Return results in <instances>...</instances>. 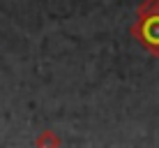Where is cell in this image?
Wrapping results in <instances>:
<instances>
[{"label": "cell", "instance_id": "2", "mask_svg": "<svg viewBox=\"0 0 159 148\" xmlns=\"http://www.w3.org/2000/svg\"><path fill=\"white\" fill-rule=\"evenodd\" d=\"M35 146H39V148H48V146L58 148V146H62V139H60L53 130H42V132L37 134V139H35Z\"/></svg>", "mask_w": 159, "mask_h": 148}, {"label": "cell", "instance_id": "3", "mask_svg": "<svg viewBox=\"0 0 159 148\" xmlns=\"http://www.w3.org/2000/svg\"><path fill=\"white\" fill-rule=\"evenodd\" d=\"M152 14H159V0H141L139 9H136V19L152 16Z\"/></svg>", "mask_w": 159, "mask_h": 148}, {"label": "cell", "instance_id": "1", "mask_svg": "<svg viewBox=\"0 0 159 148\" xmlns=\"http://www.w3.org/2000/svg\"><path fill=\"white\" fill-rule=\"evenodd\" d=\"M129 32L145 51H150L152 56H159V14L136 19V23L129 28Z\"/></svg>", "mask_w": 159, "mask_h": 148}]
</instances>
